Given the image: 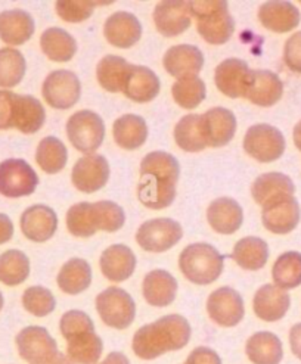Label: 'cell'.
I'll list each match as a JSON object with an SVG mask.
<instances>
[{
  "instance_id": "obj_34",
  "label": "cell",
  "mask_w": 301,
  "mask_h": 364,
  "mask_svg": "<svg viewBox=\"0 0 301 364\" xmlns=\"http://www.w3.org/2000/svg\"><path fill=\"white\" fill-rule=\"evenodd\" d=\"M92 283V269L82 258H73L63 266L58 274V287L68 295H77L86 291Z\"/></svg>"
},
{
  "instance_id": "obj_39",
  "label": "cell",
  "mask_w": 301,
  "mask_h": 364,
  "mask_svg": "<svg viewBox=\"0 0 301 364\" xmlns=\"http://www.w3.org/2000/svg\"><path fill=\"white\" fill-rule=\"evenodd\" d=\"M67 148L61 140L49 136L40 141L36 151V161L38 167L48 174L61 171L67 164Z\"/></svg>"
},
{
  "instance_id": "obj_12",
  "label": "cell",
  "mask_w": 301,
  "mask_h": 364,
  "mask_svg": "<svg viewBox=\"0 0 301 364\" xmlns=\"http://www.w3.org/2000/svg\"><path fill=\"white\" fill-rule=\"evenodd\" d=\"M110 178V164L105 156L90 154L80 158L71 173L74 186L85 193H93L102 189Z\"/></svg>"
},
{
  "instance_id": "obj_21",
  "label": "cell",
  "mask_w": 301,
  "mask_h": 364,
  "mask_svg": "<svg viewBox=\"0 0 301 364\" xmlns=\"http://www.w3.org/2000/svg\"><path fill=\"white\" fill-rule=\"evenodd\" d=\"M21 230L24 236L33 242L49 240L58 228L55 211L46 205H33L21 215Z\"/></svg>"
},
{
  "instance_id": "obj_49",
  "label": "cell",
  "mask_w": 301,
  "mask_h": 364,
  "mask_svg": "<svg viewBox=\"0 0 301 364\" xmlns=\"http://www.w3.org/2000/svg\"><path fill=\"white\" fill-rule=\"evenodd\" d=\"M284 60L291 71L301 74V31L292 34L287 40L284 48Z\"/></svg>"
},
{
  "instance_id": "obj_10",
  "label": "cell",
  "mask_w": 301,
  "mask_h": 364,
  "mask_svg": "<svg viewBox=\"0 0 301 364\" xmlns=\"http://www.w3.org/2000/svg\"><path fill=\"white\" fill-rule=\"evenodd\" d=\"M37 185L38 177L24 159H6L0 164V193L4 196H28Z\"/></svg>"
},
{
  "instance_id": "obj_2",
  "label": "cell",
  "mask_w": 301,
  "mask_h": 364,
  "mask_svg": "<svg viewBox=\"0 0 301 364\" xmlns=\"http://www.w3.org/2000/svg\"><path fill=\"white\" fill-rule=\"evenodd\" d=\"M191 325L179 314H170L140 328L133 338V351L142 360H154L169 351L186 347L191 339Z\"/></svg>"
},
{
  "instance_id": "obj_24",
  "label": "cell",
  "mask_w": 301,
  "mask_h": 364,
  "mask_svg": "<svg viewBox=\"0 0 301 364\" xmlns=\"http://www.w3.org/2000/svg\"><path fill=\"white\" fill-rule=\"evenodd\" d=\"M99 264L108 280L120 283L133 274L136 269V257L126 245H112L100 255Z\"/></svg>"
},
{
  "instance_id": "obj_5",
  "label": "cell",
  "mask_w": 301,
  "mask_h": 364,
  "mask_svg": "<svg viewBox=\"0 0 301 364\" xmlns=\"http://www.w3.org/2000/svg\"><path fill=\"white\" fill-rule=\"evenodd\" d=\"M67 136L77 151L90 155L104 141V121L96 112L88 109L78 111L67 121Z\"/></svg>"
},
{
  "instance_id": "obj_26",
  "label": "cell",
  "mask_w": 301,
  "mask_h": 364,
  "mask_svg": "<svg viewBox=\"0 0 301 364\" xmlns=\"http://www.w3.org/2000/svg\"><path fill=\"white\" fill-rule=\"evenodd\" d=\"M34 33V21L28 12L21 9L0 14V38L11 46L24 45Z\"/></svg>"
},
{
  "instance_id": "obj_11",
  "label": "cell",
  "mask_w": 301,
  "mask_h": 364,
  "mask_svg": "<svg viewBox=\"0 0 301 364\" xmlns=\"http://www.w3.org/2000/svg\"><path fill=\"white\" fill-rule=\"evenodd\" d=\"M16 347L19 355L30 364H46L59 354L56 341L40 326H30L19 332Z\"/></svg>"
},
{
  "instance_id": "obj_15",
  "label": "cell",
  "mask_w": 301,
  "mask_h": 364,
  "mask_svg": "<svg viewBox=\"0 0 301 364\" xmlns=\"http://www.w3.org/2000/svg\"><path fill=\"white\" fill-rule=\"evenodd\" d=\"M251 71L245 60L229 58L218 64L214 73L217 89L228 97H245L251 80Z\"/></svg>"
},
{
  "instance_id": "obj_40",
  "label": "cell",
  "mask_w": 301,
  "mask_h": 364,
  "mask_svg": "<svg viewBox=\"0 0 301 364\" xmlns=\"http://www.w3.org/2000/svg\"><path fill=\"white\" fill-rule=\"evenodd\" d=\"M275 285L280 289H294L301 285V254L290 251L280 255L272 269Z\"/></svg>"
},
{
  "instance_id": "obj_47",
  "label": "cell",
  "mask_w": 301,
  "mask_h": 364,
  "mask_svg": "<svg viewBox=\"0 0 301 364\" xmlns=\"http://www.w3.org/2000/svg\"><path fill=\"white\" fill-rule=\"evenodd\" d=\"M102 5V2H56L55 8L58 15L67 23H82L88 19L95 6Z\"/></svg>"
},
{
  "instance_id": "obj_23",
  "label": "cell",
  "mask_w": 301,
  "mask_h": 364,
  "mask_svg": "<svg viewBox=\"0 0 301 364\" xmlns=\"http://www.w3.org/2000/svg\"><path fill=\"white\" fill-rule=\"evenodd\" d=\"M207 220L217 233L232 235L243 225L244 213L235 199L218 198L210 204L207 210Z\"/></svg>"
},
{
  "instance_id": "obj_37",
  "label": "cell",
  "mask_w": 301,
  "mask_h": 364,
  "mask_svg": "<svg viewBox=\"0 0 301 364\" xmlns=\"http://www.w3.org/2000/svg\"><path fill=\"white\" fill-rule=\"evenodd\" d=\"M68 358L78 364H95L102 354L104 343L95 331H88L67 338Z\"/></svg>"
},
{
  "instance_id": "obj_46",
  "label": "cell",
  "mask_w": 301,
  "mask_h": 364,
  "mask_svg": "<svg viewBox=\"0 0 301 364\" xmlns=\"http://www.w3.org/2000/svg\"><path fill=\"white\" fill-rule=\"evenodd\" d=\"M24 309L36 317H45L55 310L56 301L52 292L43 287H31L23 295Z\"/></svg>"
},
{
  "instance_id": "obj_36",
  "label": "cell",
  "mask_w": 301,
  "mask_h": 364,
  "mask_svg": "<svg viewBox=\"0 0 301 364\" xmlns=\"http://www.w3.org/2000/svg\"><path fill=\"white\" fill-rule=\"evenodd\" d=\"M40 48L55 63H68L77 52L75 38L63 28H48L40 37Z\"/></svg>"
},
{
  "instance_id": "obj_44",
  "label": "cell",
  "mask_w": 301,
  "mask_h": 364,
  "mask_svg": "<svg viewBox=\"0 0 301 364\" xmlns=\"http://www.w3.org/2000/svg\"><path fill=\"white\" fill-rule=\"evenodd\" d=\"M125 221V211L115 202L99 200L92 204V225L96 232H117L123 228Z\"/></svg>"
},
{
  "instance_id": "obj_22",
  "label": "cell",
  "mask_w": 301,
  "mask_h": 364,
  "mask_svg": "<svg viewBox=\"0 0 301 364\" xmlns=\"http://www.w3.org/2000/svg\"><path fill=\"white\" fill-rule=\"evenodd\" d=\"M291 298L287 291L276 285H265L254 295V313L265 321H278L290 310Z\"/></svg>"
},
{
  "instance_id": "obj_56",
  "label": "cell",
  "mask_w": 301,
  "mask_h": 364,
  "mask_svg": "<svg viewBox=\"0 0 301 364\" xmlns=\"http://www.w3.org/2000/svg\"><path fill=\"white\" fill-rule=\"evenodd\" d=\"M46 364H74V361H71L67 355L59 353L53 360H51V361L46 363Z\"/></svg>"
},
{
  "instance_id": "obj_31",
  "label": "cell",
  "mask_w": 301,
  "mask_h": 364,
  "mask_svg": "<svg viewBox=\"0 0 301 364\" xmlns=\"http://www.w3.org/2000/svg\"><path fill=\"white\" fill-rule=\"evenodd\" d=\"M123 93L134 102H151L159 93V78L148 67L132 65Z\"/></svg>"
},
{
  "instance_id": "obj_19",
  "label": "cell",
  "mask_w": 301,
  "mask_h": 364,
  "mask_svg": "<svg viewBox=\"0 0 301 364\" xmlns=\"http://www.w3.org/2000/svg\"><path fill=\"white\" fill-rule=\"evenodd\" d=\"M284 95V85L280 78L268 70H253L247 99L257 107H272Z\"/></svg>"
},
{
  "instance_id": "obj_42",
  "label": "cell",
  "mask_w": 301,
  "mask_h": 364,
  "mask_svg": "<svg viewBox=\"0 0 301 364\" xmlns=\"http://www.w3.org/2000/svg\"><path fill=\"white\" fill-rule=\"evenodd\" d=\"M26 74V58L24 55L14 49H0V87H15L21 83Z\"/></svg>"
},
{
  "instance_id": "obj_30",
  "label": "cell",
  "mask_w": 301,
  "mask_h": 364,
  "mask_svg": "<svg viewBox=\"0 0 301 364\" xmlns=\"http://www.w3.org/2000/svg\"><path fill=\"white\" fill-rule=\"evenodd\" d=\"M112 134L115 144L123 149H137L142 146L148 137V126L145 119L134 114H127L120 117L114 126Z\"/></svg>"
},
{
  "instance_id": "obj_20",
  "label": "cell",
  "mask_w": 301,
  "mask_h": 364,
  "mask_svg": "<svg viewBox=\"0 0 301 364\" xmlns=\"http://www.w3.org/2000/svg\"><path fill=\"white\" fill-rule=\"evenodd\" d=\"M104 34L112 46L127 49L139 42L142 36V26L134 15L115 12L105 21Z\"/></svg>"
},
{
  "instance_id": "obj_50",
  "label": "cell",
  "mask_w": 301,
  "mask_h": 364,
  "mask_svg": "<svg viewBox=\"0 0 301 364\" xmlns=\"http://www.w3.org/2000/svg\"><path fill=\"white\" fill-rule=\"evenodd\" d=\"M14 99L15 93L0 90V130L14 127Z\"/></svg>"
},
{
  "instance_id": "obj_6",
  "label": "cell",
  "mask_w": 301,
  "mask_h": 364,
  "mask_svg": "<svg viewBox=\"0 0 301 364\" xmlns=\"http://www.w3.org/2000/svg\"><path fill=\"white\" fill-rule=\"evenodd\" d=\"M96 310L105 325L114 329L129 328L136 316L133 298L117 287H111L96 296Z\"/></svg>"
},
{
  "instance_id": "obj_29",
  "label": "cell",
  "mask_w": 301,
  "mask_h": 364,
  "mask_svg": "<svg viewBox=\"0 0 301 364\" xmlns=\"http://www.w3.org/2000/svg\"><path fill=\"white\" fill-rule=\"evenodd\" d=\"M132 64L122 56L107 55L99 60L96 68V77L99 85L111 93L123 92L127 83Z\"/></svg>"
},
{
  "instance_id": "obj_16",
  "label": "cell",
  "mask_w": 301,
  "mask_h": 364,
  "mask_svg": "<svg viewBox=\"0 0 301 364\" xmlns=\"http://www.w3.org/2000/svg\"><path fill=\"white\" fill-rule=\"evenodd\" d=\"M191 18V2H162L154 11L155 27L164 37H176L186 31Z\"/></svg>"
},
{
  "instance_id": "obj_18",
  "label": "cell",
  "mask_w": 301,
  "mask_h": 364,
  "mask_svg": "<svg viewBox=\"0 0 301 364\" xmlns=\"http://www.w3.org/2000/svg\"><path fill=\"white\" fill-rule=\"evenodd\" d=\"M166 71L177 80L196 75L204 65V55L196 46L177 45L170 48L164 55Z\"/></svg>"
},
{
  "instance_id": "obj_7",
  "label": "cell",
  "mask_w": 301,
  "mask_h": 364,
  "mask_svg": "<svg viewBox=\"0 0 301 364\" xmlns=\"http://www.w3.org/2000/svg\"><path fill=\"white\" fill-rule=\"evenodd\" d=\"M244 149L260 163H272L282 156L285 137L270 124H255L248 129L244 137Z\"/></svg>"
},
{
  "instance_id": "obj_45",
  "label": "cell",
  "mask_w": 301,
  "mask_h": 364,
  "mask_svg": "<svg viewBox=\"0 0 301 364\" xmlns=\"http://www.w3.org/2000/svg\"><path fill=\"white\" fill-rule=\"evenodd\" d=\"M68 232L75 237H90L96 233L92 225V204L80 202L73 205L67 213Z\"/></svg>"
},
{
  "instance_id": "obj_38",
  "label": "cell",
  "mask_w": 301,
  "mask_h": 364,
  "mask_svg": "<svg viewBox=\"0 0 301 364\" xmlns=\"http://www.w3.org/2000/svg\"><path fill=\"white\" fill-rule=\"evenodd\" d=\"M174 139L180 149L186 152H199L207 148L201 115L189 114L179 121L174 127Z\"/></svg>"
},
{
  "instance_id": "obj_8",
  "label": "cell",
  "mask_w": 301,
  "mask_h": 364,
  "mask_svg": "<svg viewBox=\"0 0 301 364\" xmlns=\"http://www.w3.org/2000/svg\"><path fill=\"white\" fill-rule=\"evenodd\" d=\"M184 230L171 218H154L147 221L136 232V242L149 252H164L182 239Z\"/></svg>"
},
{
  "instance_id": "obj_52",
  "label": "cell",
  "mask_w": 301,
  "mask_h": 364,
  "mask_svg": "<svg viewBox=\"0 0 301 364\" xmlns=\"http://www.w3.org/2000/svg\"><path fill=\"white\" fill-rule=\"evenodd\" d=\"M290 346L292 354L301 360V323H297L290 331Z\"/></svg>"
},
{
  "instance_id": "obj_55",
  "label": "cell",
  "mask_w": 301,
  "mask_h": 364,
  "mask_svg": "<svg viewBox=\"0 0 301 364\" xmlns=\"http://www.w3.org/2000/svg\"><path fill=\"white\" fill-rule=\"evenodd\" d=\"M294 144L298 151H301V121H298L294 127Z\"/></svg>"
},
{
  "instance_id": "obj_27",
  "label": "cell",
  "mask_w": 301,
  "mask_h": 364,
  "mask_svg": "<svg viewBox=\"0 0 301 364\" xmlns=\"http://www.w3.org/2000/svg\"><path fill=\"white\" fill-rule=\"evenodd\" d=\"M300 11L288 2H268L258 9V19L270 31L288 33L300 24Z\"/></svg>"
},
{
  "instance_id": "obj_43",
  "label": "cell",
  "mask_w": 301,
  "mask_h": 364,
  "mask_svg": "<svg viewBox=\"0 0 301 364\" xmlns=\"http://www.w3.org/2000/svg\"><path fill=\"white\" fill-rule=\"evenodd\" d=\"M171 95L179 107L195 109L206 97V83L198 75L180 78L171 86Z\"/></svg>"
},
{
  "instance_id": "obj_41",
  "label": "cell",
  "mask_w": 301,
  "mask_h": 364,
  "mask_svg": "<svg viewBox=\"0 0 301 364\" xmlns=\"http://www.w3.org/2000/svg\"><path fill=\"white\" fill-rule=\"evenodd\" d=\"M30 259L28 257L18 251L9 250L0 255V282L8 287H16L28 277Z\"/></svg>"
},
{
  "instance_id": "obj_13",
  "label": "cell",
  "mask_w": 301,
  "mask_h": 364,
  "mask_svg": "<svg viewBox=\"0 0 301 364\" xmlns=\"http://www.w3.org/2000/svg\"><path fill=\"white\" fill-rule=\"evenodd\" d=\"M207 311L217 325L232 328L244 317V301L235 289L229 287L218 288L207 299Z\"/></svg>"
},
{
  "instance_id": "obj_1",
  "label": "cell",
  "mask_w": 301,
  "mask_h": 364,
  "mask_svg": "<svg viewBox=\"0 0 301 364\" xmlns=\"http://www.w3.org/2000/svg\"><path fill=\"white\" fill-rule=\"evenodd\" d=\"M180 174L177 159L167 152L155 151L140 163L137 196L148 208H167L176 198V185Z\"/></svg>"
},
{
  "instance_id": "obj_28",
  "label": "cell",
  "mask_w": 301,
  "mask_h": 364,
  "mask_svg": "<svg viewBox=\"0 0 301 364\" xmlns=\"http://www.w3.org/2000/svg\"><path fill=\"white\" fill-rule=\"evenodd\" d=\"M177 294V280L166 270H152L144 279V296L154 307H167Z\"/></svg>"
},
{
  "instance_id": "obj_33",
  "label": "cell",
  "mask_w": 301,
  "mask_h": 364,
  "mask_svg": "<svg viewBox=\"0 0 301 364\" xmlns=\"http://www.w3.org/2000/svg\"><path fill=\"white\" fill-rule=\"evenodd\" d=\"M245 351L254 364H279L284 357L282 342L272 332L254 333L247 342Z\"/></svg>"
},
{
  "instance_id": "obj_14",
  "label": "cell",
  "mask_w": 301,
  "mask_h": 364,
  "mask_svg": "<svg viewBox=\"0 0 301 364\" xmlns=\"http://www.w3.org/2000/svg\"><path fill=\"white\" fill-rule=\"evenodd\" d=\"M265 228L275 235L292 232L300 221V205L294 195L279 196L263 207L262 213Z\"/></svg>"
},
{
  "instance_id": "obj_25",
  "label": "cell",
  "mask_w": 301,
  "mask_h": 364,
  "mask_svg": "<svg viewBox=\"0 0 301 364\" xmlns=\"http://www.w3.org/2000/svg\"><path fill=\"white\" fill-rule=\"evenodd\" d=\"M45 108L38 99L28 95H16L14 99V127L21 133L31 134L45 124Z\"/></svg>"
},
{
  "instance_id": "obj_35",
  "label": "cell",
  "mask_w": 301,
  "mask_h": 364,
  "mask_svg": "<svg viewBox=\"0 0 301 364\" xmlns=\"http://www.w3.org/2000/svg\"><path fill=\"white\" fill-rule=\"evenodd\" d=\"M232 258L236 261L239 267L245 270H260L266 266L269 258V248L263 239L248 236L241 239L235 245Z\"/></svg>"
},
{
  "instance_id": "obj_51",
  "label": "cell",
  "mask_w": 301,
  "mask_h": 364,
  "mask_svg": "<svg viewBox=\"0 0 301 364\" xmlns=\"http://www.w3.org/2000/svg\"><path fill=\"white\" fill-rule=\"evenodd\" d=\"M185 364H222V360L216 351L207 347H199L189 354Z\"/></svg>"
},
{
  "instance_id": "obj_32",
  "label": "cell",
  "mask_w": 301,
  "mask_h": 364,
  "mask_svg": "<svg viewBox=\"0 0 301 364\" xmlns=\"http://www.w3.org/2000/svg\"><path fill=\"white\" fill-rule=\"evenodd\" d=\"M292 180L282 173H266L257 177L251 186V193L257 204L265 207L268 202L285 195H294Z\"/></svg>"
},
{
  "instance_id": "obj_17",
  "label": "cell",
  "mask_w": 301,
  "mask_h": 364,
  "mask_svg": "<svg viewBox=\"0 0 301 364\" xmlns=\"http://www.w3.org/2000/svg\"><path fill=\"white\" fill-rule=\"evenodd\" d=\"M203 133L207 146L220 148L228 145L236 132V118L225 108H213L201 115Z\"/></svg>"
},
{
  "instance_id": "obj_3",
  "label": "cell",
  "mask_w": 301,
  "mask_h": 364,
  "mask_svg": "<svg viewBox=\"0 0 301 364\" xmlns=\"http://www.w3.org/2000/svg\"><path fill=\"white\" fill-rule=\"evenodd\" d=\"M184 276L196 285H210L223 272V257L210 244H192L179 258Z\"/></svg>"
},
{
  "instance_id": "obj_4",
  "label": "cell",
  "mask_w": 301,
  "mask_h": 364,
  "mask_svg": "<svg viewBox=\"0 0 301 364\" xmlns=\"http://www.w3.org/2000/svg\"><path fill=\"white\" fill-rule=\"evenodd\" d=\"M191 14L196 19L198 33L211 45L226 43L235 31L226 2H191Z\"/></svg>"
},
{
  "instance_id": "obj_48",
  "label": "cell",
  "mask_w": 301,
  "mask_h": 364,
  "mask_svg": "<svg viewBox=\"0 0 301 364\" xmlns=\"http://www.w3.org/2000/svg\"><path fill=\"white\" fill-rule=\"evenodd\" d=\"M59 329H61L63 336L67 339L77 333L95 331V325L92 318L86 313L71 310L61 317V321H59Z\"/></svg>"
},
{
  "instance_id": "obj_54",
  "label": "cell",
  "mask_w": 301,
  "mask_h": 364,
  "mask_svg": "<svg viewBox=\"0 0 301 364\" xmlns=\"http://www.w3.org/2000/svg\"><path fill=\"white\" fill-rule=\"evenodd\" d=\"M99 364H130V360L122 354V353H111L107 355V358Z\"/></svg>"
},
{
  "instance_id": "obj_57",
  "label": "cell",
  "mask_w": 301,
  "mask_h": 364,
  "mask_svg": "<svg viewBox=\"0 0 301 364\" xmlns=\"http://www.w3.org/2000/svg\"><path fill=\"white\" fill-rule=\"evenodd\" d=\"M4 309V295H2V292H0V310Z\"/></svg>"
},
{
  "instance_id": "obj_9",
  "label": "cell",
  "mask_w": 301,
  "mask_h": 364,
  "mask_svg": "<svg viewBox=\"0 0 301 364\" xmlns=\"http://www.w3.org/2000/svg\"><path fill=\"white\" fill-rule=\"evenodd\" d=\"M42 95L52 108L68 109L78 102L80 95H82V85L74 73L58 70L46 77L42 86Z\"/></svg>"
},
{
  "instance_id": "obj_53",
  "label": "cell",
  "mask_w": 301,
  "mask_h": 364,
  "mask_svg": "<svg viewBox=\"0 0 301 364\" xmlns=\"http://www.w3.org/2000/svg\"><path fill=\"white\" fill-rule=\"evenodd\" d=\"M14 235V225L8 215L0 214V245L6 244L8 240L12 239Z\"/></svg>"
}]
</instances>
